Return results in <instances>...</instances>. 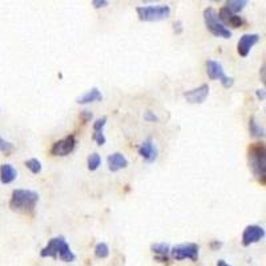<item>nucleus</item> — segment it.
<instances>
[{"label":"nucleus","mask_w":266,"mask_h":266,"mask_svg":"<svg viewBox=\"0 0 266 266\" xmlns=\"http://www.w3.org/2000/svg\"><path fill=\"white\" fill-rule=\"evenodd\" d=\"M144 120L148 122H157L158 117L156 116V114H153V112H151V111H147V112L144 114Z\"/></svg>","instance_id":"27"},{"label":"nucleus","mask_w":266,"mask_h":266,"mask_svg":"<svg viewBox=\"0 0 266 266\" xmlns=\"http://www.w3.org/2000/svg\"><path fill=\"white\" fill-rule=\"evenodd\" d=\"M246 5H248L246 0H229V1L225 3V7L233 13H236V15H238Z\"/></svg>","instance_id":"20"},{"label":"nucleus","mask_w":266,"mask_h":266,"mask_svg":"<svg viewBox=\"0 0 266 266\" xmlns=\"http://www.w3.org/2000/svg\"><path fill=\"white\" fill-rule=\"evenodd\" d=\"M175 32L177 34V35L183 32V23L180 22V20H177V22L175 23Z\"/></svg>","instance_id":"32"},{"label":"nucleus","mask_w":266,"mask_h":266,"mask_svg":"<svg viewBox=\"0 0 266 266\" xmlns=\"http://www.w3.org/2000/svg\"><path fill=\"white\" fill-rule=\"evenodd\" d=\"M206 74H208L210 80H220L225 88H230L234 84V79L224 74V68L221 66V63H218L216 60L206 61Z\"/></svg>","instance_id":"6"},{"label":"nucleus","mask_w":266,"mask_h":266,"mask_svg":"<svg viewBox=\"0 0 266 266\" xmlns=\"http://www.w3.org/2000/svg\"><path fill=\"white\" fill-rule=\"evenodd\" d=\"M59 258H60L61 261L64 262H74L76 260V256L75 253L71 250L70 245L66 241V238L63 240L60 245V250H59Z\"/></svg>","instance_id":"18"},{"label":"nucleus","mask_w":266,"mask_h":266,"mask_svg":"<svg viewBox=\"0 0 266 266\" xmlns=\"http://www.w3.org/2000/svg\"><path fill=\"white\" fill-rule=\"evenodd\" d=\"M218 19L221 20L224 26L227 27H233V28H238L244 24V20L241 18L240 15H236V13H233L231 11L224 5L223 8L218 11Z\"/></svg>","instance_id":"11"},{"label":"nucleus","mask_w":266,"mask_h":266,"mask_svg":"<svg viewBox=\"0 0 266 266\" xmlns=\"http://www.w3.org/2000/svg\"><path fill=\"white\" fill-rule=\"evenodd\" d=\"M137 16L143 22H158L170 16V7L166 4L160 5H140L136 8Z\"/></svg>","instance_id":"4"},{"label":"nucleus","mask_w":266,"mask_h":266,"mask_svg":"<svg viewBox=\"0 0 266 266\" xmlns=\"http://www.w3.org/2000/svg\"><path fill=\"white\" fill-rule=\"evenodd\" d=\"M92 117H93V114H92V112H89V111H83V112L80 114V118H81L84 122L91 121Z\"/></svg>","instance_id":"29"},{"label":"nucleus","mask_w":266,"mask_h":266,"mask_svg":"<svg viewBox=\"0 0 266 266\" xmlns=\"http://www.w3.org/2000/svg\"><path fill=\"white\" fill-rule=\"evenodd\" d=\"M208 95H209V85L208 84H202L200 87L185 92L184 97L190 104H201V103H204L206 100Z\"/></svg>","instance_id":"10"},{"label":"nucleus","mask_w":266,"mask_h":266,"mask_svg":"<svg viewBox=\"0 0 266 266\" xmlns=\"http://www.w3.org/2000/svg\"><path fill=\"white\" fill-rule=\"evenodd\" d=\"M260 41V35L258 34H245L241 36L237 44V52L242 57H246L250 53L252 48Z\"/></svg>","instance_id":"9"},{"label":"nucleus","mask_w":266,"mask_h":266,"mask_svg":"<svg viewBox=\"0 0 266 266\" xmlns=\"http://www.w3.org/2000/svg\"><path fill=\"white\" fill-rule=\"evenodd\" d=\"M108 4L109 3L107 1V0H93V1H92V5H93V7L97 9L104 8V7H107Z\"/></svg>","instance_id":"28"},{"label":"nucleus","mask_w":266,"mask_h":266,"mask_svg":"<svg viewBox=\"0 0 266 266\" xmlns=\"http://www.w3.org/2000/svg\"><path fill=\"white\" fill-rule=\"evenodd\" d=\"M265 234V229L260 225H248L242 233V245L250 246L252 244H256L258 241H261Z\"/></svg>","instance_id":"8"},{"label":"nucleus","mask_w":266,"mask_h":266,"mask_svg":"<svg viewBox=\"0 0 266 266\" xmlns=\"http://www.w3.org/2000/svg\"><path fill=\"white\" fill-rule=\"evenodd\" d=\"M75 147H76V137H75V135H70L64 139L59 140L56 143H53L52 148H51V154L64 157V156H68L70 153L74 152Z\"/></svg>","instance_id":"7"},{"label":"nucleus","mask_w":266,"mask_h":266,"mask_svg":"<svg viewBox=\"0 0 266 266\" xmlns=\"http://www.w3.org/2000/svg\"><path fill=\"white\" fill-rule=\"evenodd\" d=\"M265 112H266V107H265Z\"/></svg>","instance_id":"35"},{"label":"nucleus","mask_w":266,"mask_h":266,"mask_svg":"<svg viewBox=\"0 0 266 266\" xmlns=\"http://www.w3.org/2000/svg\"><path fill=\"white\" fill-rule=\"evenodd\" d=\"M260 76H261L262 83L266 85V61L264 63V64H262L261 70H260Z\"/></svg>","instance_id":"30"},{"label":"nucleus","mask_w":266,"mask_h":266,"mask_svg":"<svg viewBox=\"0 0 266 266\" xmlns=\"http://www.w3.org/2000/svg\"><path fill=\"white\" fill-rule=\"evenodd\" d=\"M13 151V145L11 144V143H8V141H5V140H3L1 137H0V152L5 153L7 156H8L9 153Z\"/></svg>","instance_id":"24"},{"label":"nucleus","mask_w":266,"mask_h":266,"mask_svg":"<svg viewBox=\"0 0 266 266\" xmlns=\"http://www.w3.org/2000/svg\"><path fill=\"white\" fill-rule=\"evenodd\" d=\"M204 22H205L206 28L210 31L212 35L223 38V39L231 38V31L224 26L221 20L218 19V12L212 7L204 9Z\"/></svg>","instance_id":"3"},{"label":"nucleus","mask_w":266,"mask_h":266,"mask_svg":"<svg viewBox=\"0 0 266 266\" xmlns=\"http://www.w3.org/2000/svg\"><path fill=\"white\" fill-rule=\"evenodd\" d=\"M198 252H200L198 245L189 242V244H180L173 246L172 250H170V256L176 261H181V260L197 261L198 260Z\"/></svg>","instance_id":"5"},{"label":"nucleus","mask_w":266,"mask_h":266,"mask_svg":"<svg viewBox=\"0 0 266 266\" xmlns=\"http://www.w3.org/2000/svg\"><path fill=\"white\" fill-rule=\"evenodd\" d=\"M217 266H230L229 264H227V262L224 261V260H220V261L217 262Z\"/></svg>","instance_id":"34"},{"label":"nucleus","mask_w":266,"mask_h":266,"mask_svg":"<svg viewBox=\"0 0 266 266\" xmlns=\"http://www.w3.org/2000/svg\"><path fill=\"white\" fill-rule=\"evenodd\" d=\"M92 139L93 141H96L97 145H104L107 143V139H105V136L103 132H93V136H92Z\"/></svg>","instance_id":"26"},{"label":"nucleus","mask_w":266,"mask_h":266,"mask_svg":"<svg viewBox=\"0 0 266 266\" xmlns=\"http://www.w3.org/2000/svg\"><path fill=\"white\" fill-rule=\"evenodd\" d=\"M39 201V194L28 189H15L11 194L9 208L19 213H31Z\"/></svg>","instance_id":"2"},{"label":"nucleus","mask_w":266,"mask_h":266,"mask_svg":"<svg viewBox=\"0 0 266 266\" xmlns=\"http://www.w3.org/2000/svg\"><path fill=\"white\" fill-rule=\"evenodd\" d=\"M95 256L97 258H107L109 256V248L105 242H99L95 246Z\"/></svg>","instance_id":"22"},{"label":"nucleus","mask_w":266,"mask_h":266,"mask_svg":"<svg viewBox=\"0 0 266 266\" xmlns=\"http://www.w3.org/2000/svg\"><path fill=\"white\" fill-rule=\"evenodd\" d=\"M249 168L254 179L262 185H266V144H253L248 151Z\"/></svg>","instance_id":"1"},{"label":"nucleus","mask_w":266,"mask_h":266,"mask_svg":"<svg viewBox=\"0 0 266 266\" xmlns=\"http://www.w3.org/2000/svg\"><path fill=\"white\" fill-rule=\"evenodd\" d=\"M151 250L153 253L156 254V260L160 262H166L169 260V254H170V246L165 242H157V244H152L151 245Z\"/></svg>","instance_id":"15"},{"label":"nucleus","mask_w":266,"mask_h":266,"mask_svg":"<svg viewBox=\"0 0 266 266\" xmlns=\"http://www.w3.org/2000/svg\"><path fill=\"white\" fill-rule=\"evenodd\" d=\"M103 100V95L97 88H92L89 91L84 93L83 96L77 97V103L79 104H89V103H95V101Z\"/></svg>","instance_id":"17"},{"label":"nucleus","mask_w":266,"mask_h":266,"mask_svg":"<svg viewBox=\"0 0 266 266\" xmlns=\"http://www.w3.org/2000/svg\"><path fill=\"white\" fill-rule=\"evenodd\" d=\"M105 124H107V117H100L97 118L96 121L93 122V132H103Z\"/></svg>","instance_id":"25"},{"label":"nucleus","mask_w":266,"mask_h":266,"mask_svg":"<svg viewBox=\"0 0 266 266\" xmlns=\"http://www.w3.org/2000/svg\"><path fill=\"white\" fill-rule=\"evenodd\" d=\"M18 177V170L11 164H1L0 165V181L1 184H11Z\"/></svg>","instance_id":"16"},{"label":"nucleus","mask_w":266,"mask_h":266,"mask_svg":"<svg viewBox=\"0 0 266 266\" xmlns=\"http://www.w3.org/2000/svg\"><path fill=\"white\" fill-rule=\"evenodd\" d=\"M64 240V237H53L51 240L48 241V244L45 245L41 252H40V256L43 258L51 257V258H56L59 256V250H60V245Z\"/></svg>","instance_id":"13"},{"label":"nucleus","mask_w":266,"mask_h":266,"mask_svg":"<svg viewBox=\"0 0 266 266\" xmlns=\"http://www.w3.org/2000/svg\"><path fill=\"white\" fill-rule=\"evenodd\" d=\"M157 148H156V145H154V143L151 139L145 140L144 143L139 147V154L147 162L154 161L157 158Z\"/></svg>","instance_id":"12"},{"label":"nucleus","mask_w":266,"mask_h":266,"mask_svg":"<svg viewBox=\"0 0 266 266\" xmlns=\"http://www.w3.org/2000/svg\"><path fill=\"white\" fill-rule=\"evenodd\" d=\"M26 166L32 173H35V175L41 172V162H40L38 158H30V160H27Z\"/></svg>","instance_id":"23"},{"label":"nucleus","mask_w":266,"mask_h":266,"mask_svg":"<svg viewBox=\"0 0 266 266\" xmlns=\"http://www.w3.org/2000/svg\"><path fill=\"white\" fill-rule=\"evenodd\" d=\"M249 132H250V136L254 139H264L266 136V131L256 121L254 117H250V120H249Z\"/></svg>","instance_id":"19"},{"label":"nucleus","mask_w":266,"mask_h":266,"mask_svg":"<svg viewBox=\"0 0 266 266\" xmlns=\"http://www.w3.org/2000/svg\"><path fill=\"white\" fill-rule=\"evenodd\" d=\"M107 162H108V168L111 172H117V170L124 169L128 166V160L125 158V156L118 152L109 154Z\"/></svg>","instance_id":"14"},{"label":"nucleus","mask_w":266,"mask_h":266,"mask_svg":"<svg viewBox=\"0 0 266 266\" xmlns=\"http://www.w3.org/2000/svg\"><path fill=\"white\" fill-rule=\"evenodd\" d=\"M256 96H257L258 100H265L266 91L265 89H257V91H256Z\"/></svg>","instance_id":"31"},{"label":"nucleus","mask_w":266,"mask_h":266,"mask_svg":"<svg viewBox=\"0 0 266 266\" xmlns=\"http://www.w3.org/2000/svg\"><path fill=\"white\" fill-rule=\"evenodd\" d=\"M221 245H223V244H221V242H218V241H213V242H212V244H210V248H212V249H213V250H214V249H218V248H220V246H221Z\"/></svg>","instance_id":"33"},{"label":"nucleus","mask_w":266,"mask_h":266,"mask_svg":"<svg viewBox=\"0 0 266 266\" xmlns=\"http://www.w3.org/2000/svg\"><path fill=\"white\" fill-rule=\"evenodd\" d=\"M87 164H88V169L93 172V170H96L99 166L101 165V157L99 153H92L89 154L87 158Z\"/></svg>","instance_id":"21"}]
</instances>
